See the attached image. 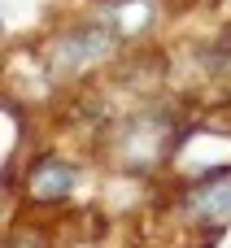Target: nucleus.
Returning a JSON list of instances; mask_svg holds the SVG:
<instances>
[{"instance_id":"1","label":"nucleus","mask_w":231,"mask_h":248,"mask_svg":"<svg viewBox=\"0 0 231 248\" xmlns=\"http://www.w3.org/2000/svg\"><path fill=\"white\" fill-rule=\"evenodd\" d=\"M31 192L39 201H57V196H70L74 192V170L66 161H44L35 174H31Z\"/></svg>"},{"instance_id":"2","label":"nucleus","mask_w":231,"mask_h":248,"mask_svg":"<svg viewBox=\"0 0 231 248\" xmlns=\"http://www.w3.org/2000/svg\"><path fill=\"white\" fill-rule=\"evenodd\" d=\"M192 209L197 214H227L231 209V179H214L205 187L192 192Z\"/></svg>"}]
</instances>
